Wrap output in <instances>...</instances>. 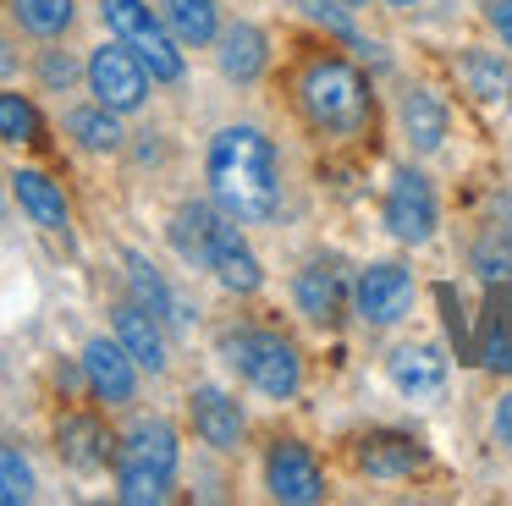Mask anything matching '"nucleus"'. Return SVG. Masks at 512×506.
Returning a JSON list of instances; mask_svg holds the SVG:
<instances>
[{
    "mask_svg": "<svg viewBox=\"0 0 512 506\" xmlns=\"http://www.w3.org/2000/svg\"><path fill=\"white\" fill-rule=\"evenodd\" d=\"M0 215H6V198H0Z\"/></svg>",
    "mask_w": 512,
    "mask_h": 506,
    "instance_id": "c9c22d12",
    "label": "nucleus"
},
{
    "mask_svg": "<svg viewBox=\"0 0 512 506\" xmlns=\"http://www.w3.org/2000/svg\"><path fill=\"white\" fill-rule=\"evenodd\" d=\"M23 501H34V468L12 446H0V506H23Z\"/></svg>",
    "mask_w": 512,
    "mask_h": 506,
    "instance_id": "cd10ccee",
    "label": "nucleus"
},
{
    "mask_svg": "<svg viewBox=\"0 0 512 506\" xmlns=\"http://www.w3.org/2000/svg\"><path fill=\"white\" fill-rule=\"evenodd\" d=\"M292 303L309 325H336L347 308V281L336 259H309L298 275H292Z\"/></svg>",
    "mask_w": 512,
    "mask_h": 506,
    "instance_id": "ddd939ff",
    "label": "nucleus"
},
{
    "mask_svg": "<svg viewBox=\"0 0 512 506\" xmlns=\"http://www.w3.org/2000/svg\"><path fill=\"white\" fill-rule=\"evenodd\" d=\"M127 457H138V462H149V468H160V473H171L177 479V429L166 424V418H138L133 429H127Z\"/></svg>",
    "mask_w": 512,
    "mask_h": 506,
    "instance_id": "4be33fe9",
    "label": "nucleus"
},
{
    "mask_svg": "<svg viewBox=\"0 0 512 506\" xmlns=\"http://www.w3.org/2000/svg\"><path fill=\"white\" fill-rule=\"evenodd\" d=\"M226 358L270 402H287V396L303 391V352L287 336H276V330H237V336H226Z\"/></svg>",
    "mask_w": 512,
    "mask_h": 506,
    "instance_id": "7ed1b4c3",
    "label": "nucleus"
},
{
    "mask_svg": "<svg viewBox=\"0 0 512 506\" xmlns=\"http://www.w3.org/2000/svg\"><path fill=\"white\" fill-rule=\"evenodd\" d=\"M83 374H89V391L105 407H127L138 396V363L116 336H94L83 347Z\"/></svg>",
    "mask_w": 512,
    "mask_h": 506,
    "instance_id": "f8f14e48",
    "label": "nucleus"
},
{
    "mask_svg": "<svg viewBox=\"0 0 512 506\" xmlns=\"http://www.w3.org/2000/svg\"><path fill=\"white\" fill-rule=\"evenodd\" d=\"M122 264H127V286H133V297L149 308V314H160V319H177V325H188V314L177 308V297H171V286L160 281V270L144 259V253H122Z\"/></svg>",
    "mask_w": 512,
    "mask_h": 506,
    "instance_id": "5701e85b",
    "label": "nucleus"
},
{
    "mask_svg": "<svg viewBox=\"0 0 512 506\" xmlns=\"http://www.w3.org/2000/svg\"><path fill=\"white\" fill-rule=\"evenodd\" d=\"M89 88H94V99L100 105H111L116 116H133V110H144V99H149V66L138 61V50L133 44H100V50L89 55Z\"/></svg>",
    "mask_w": 512,
    "mask_h": 506,
    "instance_id": "423d86ee",
    "label": "nucleus"
},
{
    "mask_svg": "<svg viewBox=\"0 0 512 506\" xmlns=\"http://www.w3.org/2000/svg\"><path fill=\"white\" fill-rule=\"evenodd\" d=\"M386 226H391V237L408 242V248H419V242L435 237V226H441V204H435V187H430V176H424V171H413V165L391 171Z\"/></svg>",
    "mask_w": 512,
    "mask_h": 506,
    "instance_id": "0eeeda50",
    "label": "nucleus"
},
{
    "mask_svg": "<svg viewBox=\"0 0 512 506\" xmlns=\"http://www.w3.org/2000/svg\"><path fill=\"white\" fill-rule=\"evenodd\" d=\"M386 374L408 402H441L446 396V358L430 341H397L386 352Z\"/></svg>",
    "mask_w": 512,
    "mask_h": 506,
    "instance_id": "9b49d317",
    "label": "nucleus"
},
{
    "mask_svg": "<svg viewBox=\"0 0 512 506\" xmlns=\"http://www.w3.org/2000/svg\"><path fill=\"white\" fill-rule=\"evenodd\" d=\"M160 17L188 50H210L221 39V6L215 0H160Z\"/></svg>",
    "mask_w": 512,
    "mask_h": 506,
    "instance_id": "aec40b11",
    "label": "nucleus"
},
{
    "mask_svg": "<svg viewBox=\"0 0 512 506\" xmlns=\"http://www.w3.org/2000/svg\"><path fill=\"white\" fill-rule=\"evenodd\" d=\"M474 259L485 264V275H496V281H507V275H512V253H507V248H490V242H485Z\"/></svg>",
    "mask_w": 512,
    "mask_h": 506,
    "instance_id": "7c9ffc66",
    "label": "nucleus"
},
{
    "mask_svg": "<svg viewBox=\"0 0 512 506\" xmlns=\"http://www.w3.org/2000/svg\"><path fill=\"white\" fill-rule=\"evenodd\" d=\"M336 6H353L358 11V6H369V0H336Z\"/></svg>",
    "mask_w": 512,
    "mask_h": 506,
    "instance_id": "f704fd0d",
    "label": "nucleus"
},
{
    "mask_svg": "<svg viewBox=\"0 0 512 506\" xmlns=\"http://www.w3.org/2000/svg\"><path fill=\"white\" fill-rule=\"evenodd\" d=\"M413 297H419V286H413L408 264L380 259V264H369V270H358V281H353V314L364 319V325L380 330V325H397V319L413 308Z\"/></svg>",
    "mask_w": 512,
    "mask_h": 506,
    "instance_id": "1a4fd4ad",
    "label": "nucleus"
},
{
    "mask_svg": "<svg viewBox=\"0 0 512 506\" xmlns=\"http://www.w3.org/2000/svg\"><path fill=\"white\" fill-rule=\"evenodd\" d=\"M12 17L23 33L34 39H61V33L78 22V6L72 0H12Z\"/></svg>",
    "mask_w": 512,
    "mask_h": 506,
    "instance_id": "393cba45",
    "label": "nucleus"
},
{
    "mask_svg": "<svg viewBox=\"0 0 512 506\" xmlns=\"http://www.w3.org/2000/svg\"><path fill=\"white\" fill-rule=\"evenodd\" d=\"M111 319H116V341L133 352L138 369H149V374L166 369V336H160V314H149L138 297H127V303H116Z\"/></svg>",
    "mask_w": 512,
    "mask_h": 506,
    "instance_id": "f3484780",
    "label": "nucleus"
},
{
    "mask_svg": "<svg viewBox=\"0 0 512 506\" xmlns=\"http://www.w3.org/2000/svg\"><path fill=\"white\" fill-rule=\"evenodd\" d=\"M424 462H430V451L402 429H369L353 440V468L364 479H413Z\"/></svg>",
    "mask_w": 512,
    "mask_h": 506,
    "instance_id": "9d476101",
    "label": "nucleus"
},
{
    "mask_svg": "<svg viewBox=\"0 0 512 506\" xmlns=\"http://www.w3.org/2000/svg\"><path fill=\"white\" fill-rule=\"evenodd\" d=\"M116 495H122L127 506H155L171 495V473L149 468V462H138V457H122V468H116Z\"/></svg>",
    "mask_w": 512,
    "mask_h": 506,
    "instance_id": "a878e982",
    "label": "nucleus"
},
{
    "mask_svg": "<svg viewBox=\"0 0 512 506\" xmlns=\"http://www.w3.org/2000/svg\"><path fill=\"white\" fill-rule=\"evenodd\" d=\"M386 6H391V11H419L424 0H386Z\"/></svg>",
    "mask_w": 512,
    "mask_h": 506,
    "instance_id": "72a5a7b5",
    "label": "nucleus"
},
{
    "mask_svg": "<svg viewBox=\"0 0 512 506\" xmlns=\"http://www.w3.org/2000/svg\"><path fill=\"white\" fill-rule=\"evenodd\" d=\"M100 11H105V22H111L116 39L138 50V61L149 66V77L177 83V77H182V44H177V33L166 28L160 11H149L144 0H105Z\"/></svg>",
    "mask_w": 512,
    "mask_h": 506,
    "instance_id": "20e7f679",
    "label": "nucleus"
},
{
    "mask_svg": "<svg viewBox=\"0 0 512 506\" xmlns=\"http://www.w3.org/2000/svg\"><path fill=\"white\" fill-rule=\"evenodd\" d=\"M490 440H496L501 457H512V391L496 396V413H490Z\"/></svg>",
    "mask_w": 512,
    "mask_h": 506,
    "instance_id": "c85d7f7f",
    "label": "nucleus"
},
{
    "mask_svg": "<svg viewBox=\"0 0 512 506\" xmlns=\"http://www.w3.org/2000/svg\"><path fill=\"white\" fill-rule=\"evenodd\" d=\"M72 77H78V66H72L67 55H45V83L50 88H67Z\"/></svg>",
    "mask_w": 512,
    "mask_h": 506,
    "instance_id": "2f4dec72",
    "label": "nucleus"
},
{
    "mask_svg": "<svg viewBox=\"0 0 512 506\" xmlns=\"http://www.w3.org/2000/svg\"><path fill=\"white\" fill-rule=\"evenodd\" d=\"M215 61H221V77L226 83H259L270 66V39L259 22H232V28H221V39H215Z\"/></svg>",
    "mask_w": 512,
    "mask_h": 506,
    "instance_id": "2eb2a0df",
    "label": "nucleus"
},
{
    "mask_svg": "<svg viewBox=\"0 0 512 506\" xmlns=\"http://www.w3.org/2000/svg\"><path fill=\"white\" fill-rule=\"evenodd\" d=\"M210 193L232 220H270L281 209V165H276V143L259 127H221L210 138Z\"/></svg>",
    "mask_w": 512,
    "mask_h": 506,
    "instance_id": "f257e3e1",
    "label": "nucleus"
},
{
    "mask_svg": "<svg viewBox=\"0 0 512 506\" xmlns=\"http://www.w3.org/2000/svg\"><path fill=\"white\" fill-rule=\"evenodd\" d=\"M0 72H17V55H6V39H0Z\"/></svg>",
    "mask_w": 512,
    "mask_h": 506,
    "instance_id": "473e14b6",
    "label": "nucleus"
},
{
    "mask_svg": "<svg viewBox=\"0 0 512 506\" xmlns=\"http://www.w3.org/2000/svg\"><path fill=\"white\" fill-rule=\"evenodd\" d=\"M39 132H45V121H39V110L28 105L23 94H0V138L6 143H39Z\"/></svg>",
    "mask_w": 512,
    "mask_h": 506,
    "instance_id": "bb28decb",
    "label": "nucleus"
},
{
    "mask_svg": "<svg viewBox=\"0 0 512 506\" xmlns=\"http://www.w3.org/2000/svg\"><path fill=\"white\" fill-rule=\"evenodd\" d=\"M265 490H270V501H292V506L325 501V473L303 440L276 435L265 446Z\"/></svg>",
    "mask_w": 512,
    "mask_h": 506,
    "instance_id": "6e6552de",
    "label": "nucleus"
},
{
    "mask_svg": "<svg viewBox=\"0 0 512 506\" xmlns=\"http://www.w3.org/2000/svg\"><path fill=\"white\" fill-rule=\"evenodd\" d=\"M457 77H463V88L479 99V105H507L512 99V61L496 50H479V44H468L463 55H457Z\"/></svg>",
    "mask_w": 512,
    "mask_h": 506,
    "instance_id": "a211bd4d",
    "label": "nucleus"
},
{
    "mask_svg": "<svg viewBox=\"0 0 512 506\" xmlns=\"http://www.w3.org/2000/svg\"><path fill=\"white\" fill-rule=\"evenodd\" d=\"M12 187H17V204L28 209V220H34V226H45V231H67L72 226L67 193H61V182H50L45 171H17Z\"/></svg>",
    "mask_w": 512,
    "mask_h": 506,
    "instance_id": "6ab92c4d",
    "label": "nucleus"
},
{
    "mask_svg": "<svg viewBox=\"0 0 512 506\" xmlns=\"http://www.w3.org/2000/svg\"><path fill=\"white\" fill-rule=\"evenodd\" d=\"M485 22L501 39V50H512V0H485Z\"/></svg>",
    "mask_w": 512,
    "mask_h": 506,
    "instance_id": "c756f323",
    "label": "nucleus"
},
{
    "mask_svg": "<svg viewBox=\"0 0 512 506\" xmlns=\"http://www.w3.org/2000/svg\"><path fill=\"white\" fill-rule=\"evenodd\" d=\"M56 446H61V457H67L78 473H94V468H105V462H111V435H105V429L94 424L89 413H72V418H61V429H56Z\"/></svg>",
    "mask_w": 512,
    "mask_h": 506,
    "instance_id": "412c9836",
    "label": "nucleus"
},
{
    "mask_svg": "<svg viewBox=\"0 0 512 506\" xmlns=\"http://www.w3.org/2000/svg\"><path fill=\"white\" fill-rule=\"evenodd\" d=\"M397 121H402V138L419 154H435L446 143V132H452V116H446L441 94H430V88H402Z\"/></svg>",
    "mask_w": 512,
    "mask_h": 506,
    "instance_id": "dca6fc26",
    "label": "nucleus"
},
{
    "mask_svg": "<svg viewBox=\"0 0 512 506\" xmlns=\"http://www.w3.org/2000/svg\"><path fill=\"white\" fill-rule=\"evenodd\" d=\"M243 220H232L221 204L204 209V248H199V264L226 286V292H259L265 286V270H259V253L248 248Z\"/></svg>",
    "mask_w": 512,
    "mask_h": 506,
    "instance_id": "39448f33",
    "label": "nucleus"
},
{
    "mask_svg": "<svg viewBox=\"0 0 512 506\" xmlns=\"http://www.w3.org/2000/svg\"><path fill=\"white\" fill-rule=\"evenodd\" d=\"M188 413H193V435H199L204 446H215V451H237V446H243L248 418H243V407H237L221 385H199V391L188 396Z\"/></svg>",
    "mask_w": 512,
    "mask_h": 506,
    "instance_id": "4468645a",
    "label": "nucleus"
},
{
    "mask_svg": "<svg viewBox=\"0 0 512 506\" xmlns=\"http://www.w3.org/2000/svg\"><path fill=\"white\" fill-rule=\"evenodd\" d=\"M67 132H72V138H78L89 154H116V149H122V138H127L111 105H83V110H72V116H67Z\"/></svg>",
    "mask_w": 512,
    "mask_h": 506,
    "instance_id": "b1692460",
    "label": "nucleus"
},
{
    "mask_svg": "<svg viewBox=\"0 0 512 506\" xmlns=\"http://www.w3.org/2000/svg\"><path fill=\"white\" fill-rule=\"evenodd\" d=\"M292 94H298V110L331 138H347L369 121V83L347 55H309L292 77Z\"/></svg>",
    "mask_w": 512,
    "mask_h": 506,
    "instance_id": "f03ea898",
    "label": "nucleus"
}]
</instances>
